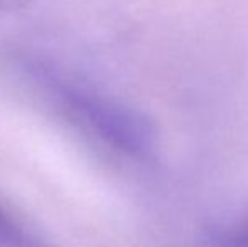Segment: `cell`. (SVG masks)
Listing matches in <instances>:
<instances>
[{
    "label": "cell",
    "instance_id": "6da1fadb",
    "mask_svg": "<svg viewBox=\"0 0 248 247\" xmlns=\"http://www.w3.org/2000/svg\"><path fill=\"white\" fill-rule=\"evenodd\" d=\"M10 69L24 90L68 122L75 131L135 161L157 148V129L135 107L100 93L44 58L16 54Z\"/></svg>",
    "mask_w": 248,
    "mask_h": 247
},
{
    "label": "cell",
    "instance_id": "3957f363",
    "mask_svg": "<svg viewBox=\"0 0 248 247\" xmlns=\"http://www.w3.org/2000/svg\"><path fill=\"white\" fill-rule=\"evenodd\" d=\"M209 247H248V215L209 235Z\"/></svg>",
    "mask_w": 248,
    "mask_h": 247
},
{
    "label": "cell",
    "instance_id": "277c9868",
    "mask_svg": "<svg viewBox=\"0 0 248 247\" xmlns=\"http://www.w3.org/2000/svg\"><path fill=\"white\" fill-rule=\"evenodd\" d=\"M34 0H0V14H12L26 9Z\"/></svg>",
    "mask_w": 248,
    "mask_h": 247
},
{
    "label": "cell",
    "instance_id": "7a4b0ae2",
    "mask_svg": "<svg viewBox=\"0 0 248 247\" xmlns=\"http://www.w3.org/2000/svg\"><path fill=\"white\" fill-rule=\"evenodd\" d=\"M0 247H58L0 197Z\"/></svg>",
    "mask_w": 248,
    "mask_h": 247
}]
</instances>
